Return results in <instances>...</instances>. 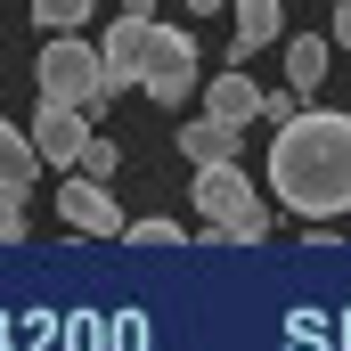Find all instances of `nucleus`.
I'll use <instances>...</instances> for the list:
<instances>
[{
	"mask_svg": "<svg viewBox=\"0 0 351 351\" xmlns=\"http://www.w3.org/2000/svg\"><path fill=\"white\" fill-rule=\"evenodd\" d=\"M327 49H335L327 33H294V41H286V90H294V98H311V90L327 82Z\"/></svg>",
	"mask_w": 351,
	"mask_h": 351,
	"instance_id": "10",
	"label": "nucleus"
},
{
	"mask_svg": "<svg viewBox=\"0 0 351 351\" xmlns=\"http://www.w3.org/2000/svg\"><path fill=\"white\" fill-rule=\"evenodd\" d=\"M204 114H213V123H229V131H254V114H262V82H254V74H237V66H221V74L204 82Z\"/></svg>",
	"mask_w": 351,
	"mask_h": 351,
	"instance_id": "7",
	"label": "nucleus"
},
{
	"mask_svg": "<svg viewBox=\"0 0 351 351\" xmlns=\"http://www.w3.org/2000/svg\"><path fill=\"white\" fill-rule=\"evenodd\" d=\"M229 8H237V41H229V66L262 58L269 41L286 33V0H229Z\"/></svg>",
	"mask_w": 351,
	"mask_h": 351,
	"instance_id": "8",
	"label": "nucleus"
},
{
	"mask_svg": "<svg viewBox=\"0 0 351 351\" xmlns=\"http://www.w3.org/2000/svg\"><path fill=\"white\" fill-rule=\"evenodd\" d=\"M123 229H131V245H156V254L188 245V229H180V221H123Z\"/></svg>",
	"mask_w": 351,
	"mask_h": 351,
	"instance_id": "14",
	"label": "nucleus"
},
{
	"mask_svg": "<svg viewBox=\"0 0 351 351\" xmlns=\"http://www.w3.org/2000/svg\"><path fill=\"white\" fill-rule=\"evenodd\" d=\"M327 41H335V49H351V0L335 8V25H327Z\"/></svg>",
	"mask_w": 351,
	"mask_h": 351,
	"instance_id": "17",
	"label": "nucleus"
},
{
	"mask_svg": "<svg viewBox=\"0 0 351 351\" xmlns=\"http://www.w3.org/2000/svg\"><path fill=\"white\" fill-rule=\"evenodd\" d=\"M147 25H156V16H114V25H106V41H98V82H106V98L139 82V66H147Z\"/></svg>",
	"mask_w": 351,
	"mask_h": 351,
	"instance_id": "5",
	"label": "nucleus"
},
{
	"mask_svg": "<svg viewBox=\"0 0 351 351\" xmlns=\"http://www.w3.org/2000/svg\"><path fill=\"white\" fill-rule=\"evenodd\" d=\"M213 8H229V0H188V16H213Z\"/></svg>",
	"mask_w": 351,
	"mask_h": 351,
	"instance_id": "18",
	"label": "nucleus"
},
{
	"mask_svg": "<svg viewBox=\"0 0 351 351\" xmlns=\"http://www.w3.org/2000/svg\"><path fill=\"white\" fill-rule=\"evenodd\" d=\"M269 196L302 221H335L351 213V114L319 106V114H286L269 139Z\"/></svg>",
	"mask_w": 351,
	"mask_h": 351,
	"instance_id": "1",
	"label": "nucleus"
},
{
	"mask_svg": "<svg viewBox=\"0 0 351 351\" xmlns=\"http://www.w3.org/2000/svg\"><path fill=\"white\" fill-rule=\"evenodd\" d=\"M25 139H33L41 164L74 172V156H82V139H90V114H82V106H49V98H41V114L25 123Z\"/></svg>",
	"mask_w": 351,
	"mask_h": 351,
	"instance_id": "6",
	"label": "nucleus"
},
{
	"mask_svg": "<svg viewBox=\"0 0 351 351\" xmlns=\"http://www.w3.org/2000/svg\"><path fill=\"white\" fill-rule=\"evenodd\" d=\"M33 172H41V156H33V139H25V123H8L0 114V188H33Z\"/></svg>",
	"mask_w": 351,
	"mask_h": 351,
	"instance_id": "11",
	"label": "nucleus"
},
{
	"mask_svg": "<svg viewBox=\"0 0 351 351\" xmlns=\"http://www.w3.org/2000/svg\"><path fill=\"white\" fill-rule=\"evenodd\" d=\"M114 164H123V147H114V139H98V131H90L82 156H74V172H90V180H114Z\"/></svg>",
	"mask_w": 351,
	"mask_h": 351,
	"instance_id": "13",
	"label": "nucleus"
},
{
	"mask_svg": "<svg viewBox=\"0 0 351 351\" xmlns=\"http://www.w3.org/2000/svg\"><path fill=\"white\" fill-rule=\"evenodd\" d=\"M286 114H302V106H294V90H262V114H254V123H269V131H278Z\"/></svg>",
	"mask_w": 351,
	"mask_h": 351,
	"instance_id": "16",
	"label": "nucleus"
},
{
	"mask_svg": "<svg viewBox=\"0 0 351 351\" xmlns=\"http://www.w3.org/2000/svg\"><path fill=\"white\" fill-rule=\"evenodd\" d=\"M237 139H245V131H229V123H213V114H196V123L172 131V147L188 164H237Z\"/></svg>",
	"mask_w": 351,
	"mask_h": 351,
	"instance_id": "9",
	"label": "nucleus"
},
{
	"mask_svg": "<svg viewBox=\"0 0 351 351\" xmlns=\"http://www.w3.org/2000/svg\"><path fill=\"white\" fill-rule=\"evenodd\" d=\"M196 74H204L196 33H180V25H147V66H139V90H147L156 106H188V98H196Z\"/></svg>",
	"mask_w": 351,
	"mask_h": 351,
	"instance_id": "3",
	"label": "nucleus"
},
{
	"mask_svg": "<svg viewBox=\"0 0 351 351\" xmlns=\"http://www.w3.org/2000/svg\"><path fill=\"white\" fill-rule=\"evenodd\" d=\"M25 237V204H16V188H0V245H16Z\"/></svg>",
	"mask_w": 351,
	"mask_h": 351,
	"instance_id": "15",
	"label": "nucleus"
},
{
	"mask_svg": "<svg viewBox=\"0 0 351 351\" xmlns=\"http://www.w3.org/2000/svg\"><path fill=\"white\" fill-rule=\"evenodd\" d=\"M58 221H66L74 237H123V204H114V180L58 172Z\"/></svg>",
	"mask_w": 351,
	"mask_h": 351,
	"instance_id": "4",
	"label": "nucleus"
},
{
	"mask_svg": "<svg viewBox=\"0 0 351 351\" xmlns=\"http://www.w3.org/2000/svg\"><path fill=\"white\" fill-rule=\"evenodd\" d=\"M33 74H41V98H49V106H82V114H98V106H106L98 49H90V41H74V33H49V41H41V58H33Z\"/></svg>",
	"mask_w": 351,
	"mask_h": 351,
	"instance_id": "2",
	"label": "nucleus"
},
{
	"mask_svg": "<svg viewBox=\"0 0 351 351\" xmlns=\"http://www.w3.org/2000/svg\"><path fill=\"white\" fill-rule=\"evenodd\" d=\"M25 8H33V25H41V33H74V25L90 16V0H25Z\"/></svg>",
	"mask_w": 351,
	"mask_h": 351,
	"instance_id": "12",
	"label": "nucleus"
}]
</instances>
